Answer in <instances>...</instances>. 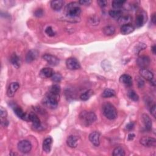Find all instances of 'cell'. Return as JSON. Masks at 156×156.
<instances>
[{
  "mask_svg": "<svg viewBox=\"0 0 156 156\" xmlns=\"http://www.w3.org/2000/svg\"><path fill=\"white\" fill-rule=\"evenodd\" d=\"M66 15L71 18L78 17L81 12V9L79 7V4L76 2H72L67 4L65 8Z\"/></svg>",
  "mask_w": 156,
  "mask_h": 156,
  "instance_id": "1",
  "label": "cell"
},
{
  "mask_svg": "<svg viewBox=\"0 0 156 156\" xmlns=\"http://www.w3.org/2000/svg\"><path fill=\"white\" fill-rule=\"evenodd\" d=\"M60 95L48 92L43 99V104L48 108L54 109L57 107Z\"/></svg>",
  "mask_w": 156,
  "mask_h": 156,
  "instance_id": "2",
  "label": "cell"
},
{
  "mask_svg": "<svg viewBox=\"0 0 156 156\" xmlns=\"http://www.w3.org/2000/svg\"><path fill=\"white\" fill-rule=\"evenodd\" d=\"M79 119L84 126H88L96 120V115L93 112L83 111L79 115Z\"/></svg>",
  "mask_w": 156,
  "mask_h": 156,
  "instance_id": "3",
  "label": "cell"
},
{
  "mask_svg": "<svg viewBox=\"0 0 156 156\" xmlns=\"http://www.w3.org/2000/svg\"><path fill=\"white\" fill-rule=\"evenodd\" d=\"M102 112L104 115L110 120L115 119L117 117V111L113 105L110 102H106L103 105Z\"/></svg>",
  "mask_w": 156,
  "mask_h": 156,
  "instance_id": "4",
  "label": "cell"
},
{
  "mask_svg": "<svg viewBox=\"0 0 156 156\" xmlns=\"http://www.w3.org/2000/svg\"><path fill=\"white\" fill-rule=\"evenodd\" d=\"M17 147L18 151L20 152L26 154L30 151L32 149V144L29 141L27 140H23L18 142Z\"/></svg>",
  "mask_w": 156,
  "mask_h": 156,
  "instance_id": "5",
  "label": "cell"
},
{
  "mask_svg": "<svg viewBox=\"0 0 156 156\" xmlns=\"http://www.w3.org/2000/svg\"><path fill=\"white\" fill-rule=\"evenodd\" d=\"M29 121L32 122V127L35 130H40L41 128L42 127L40 120L38 116L34 112H31L28 115Z\"/></svg>",
  "mask_w": 156,
  "mask_h": 156,
  "instance_id": "6",
  "label": "cell"
},
{
  "mask_svg": "<svg viewBox=\"0 0 156 156\" xmlns=\"http://www.w3.org/2000/svg\"><path fill=\"white\" fill-rule=\"evenodd\" d=\"M66 65L68 69L71 70H76L80 68L79 62L74 57L68 58L66 60Z\"/></svg>",
  "mask_w": 156,
  "mask_h": 156,
  "instance_id": "7",
  "label": "cell"
},
{
  "mask_svg": "<svg viewBox=\"0 0 156 156\" xmlns=\"http://www.w3.org/2000/svg\"><path fill=\"white\" fill-rule=\"evenodd\" d=\"M140 143L145 147H155L156 140L153 137L143 136L140 140Z\"/></svg>",
  "mask_w": 156,
  "mask_h": 156,
  "instance_id": "8",
  "label": "cell"
},
{
  "mask_svg": "<svg viewBox=\"0 0 156 156\" xmlns=\"http://www.w3.org/2000/svg\"><path fill=\"white\" fill-rule=\"evenodd\" d=\"M12 107L13 109V111L15 112V113L16 114V115L21 118L23 120H25V121H29V118H28V115H27L23 110L22 108L19 107L18 105H16V104H13V105H12Z\"/></svg>",
  "mask_w": 156,
  "mask_h": 156,
  "instance_id": "9",
  "label": "cell"
},
{
  "mask_svg": "<svg viewBox=\"0 0 156 156\" xmlns=\"http://www.w3.org/2000/svg\"><path fill=\"white\" fill-rule=\"evenodd\" d=\"M42 57L49 65L51 66H57L59 63V59L55 55L46 54L43 55Z\"/></svg>",
  "mask_w": 156,
  "mask_h": 156,
  "instance_id": "10",
  "label": "cell"
},
{
  "mask_svg": "<svg viewBox=\"0 0 156 156\" xmlns=\"http://www.w3.org/2000/svg\"><path fill=\"white\" fill-rule=\"evenodd\" d=\"M150 63V58L146 55L140 56L136 59V64L141 68H146Z\"/></svg>",
  "mask_w": 156,
  "mask_h": 156,
  "instance_id": "11",
  "label": "cell"
},
{
  "mask_svg": "<svg viewBox=\"0 0 156 156\" xmlns=\"http://www.w3.org/2000/svg\"><path fill=\"white\" fill-rule=\"evenodd\" d=\"M20 87V85L18 82H12L8 87L7 90V95L9 98L13 97L16 91L18 90Z\"/></svg>",
  "mask_w": 156,
  "mask_h": 156,
  "instance_id": "12",
  "label": "cell"
},
{
  "mask_svg": "<svg viewBox=\"0 0 156 156\" xmlns=\"http://www.w3.org/2000/svg\"><path fill=\"white\" fill-rule=\"evenodd\" d=\"M38 51L37 49H30L29 51L26 55V62L27 63H30L37 59L38 56Z\"/></svg>",
  "mask_w": 156,
  "mask_h": 156,
  "instance_id": "13",
  "label": "cell"
},
{
  "mask_svg": "<svg viewBox=\"0 0 156 156\" xmlns=\"http://www.w3.org/2000/svg\"><path fill=\"white\" fill-rule=\"evenodd\" d=\"M140 74L143 78L151 82L154 79L153 73L147 68H141L140 70Z\"/></svg>",
  "mask_w": 156,
  "mask_h": 156,
  "instance_id": "14",
  "label": "cell"
},
{
  "mask_svg": "<svg viewBox=\"0 0 156 156\" xmlns=\"http://www.w3.org/2000/svg\"><path fill=\"white\" fill-rule=\"evenodd\" d=\"M100 134L98 132H93L89 135V140L95 146H98L100 144Z\"/></svg>",
  "mask_w": 156,
  "mask_h": 156,
  "instance_id": "15",
  "label": "cell"
},
{
  "mask_svg": "<svg viewBox=\"0 0 156 156\" xmlns=\"http://www.w3.org/2000/svg\"><path fill=\"white\" fill-rule=\"evenodd\" d=\"M146 19V16L144 13L142 12H139L136 16V19H135V24L137 27H140L142 26L144 23H145Z\"/></svg>",
  "mask_w": 156,
  "mask_h": 156,
  "instance_id": "16",
  "label": "cell"
},
{
  "mask_svg": "<svg viewBox=\"0 0 156 156\" xmlns=\"http://www.w3.org/2000/svg\"><path fill=\"white\" fill-rule=\"evenodd\" d=\"M52 143V139L49 136L46 138L43 142V150L44 152L48 154L51 150V146Z\"/></svg>",
  "mask_w": 156,
  "mask_h": 156,
  "instance_id": "17",
  "label": "cell"
},
{
  "mask_svg": "<svg viewBox=\"0 0 156 156\" xmlns=\"http://www.w3.org/2000/svg\"><path fill=\"white\" fill-rule=\"evenodd\" d=\"M53 74H54L53 70L49 67H45L42 68L39 73V75L41 78L51 77Z\"/></svg>",
  "mask_w": 156,
  "mask_h": 156,
  "instance_id": "18",
  "label": "cell"
},
{
  "mask_svg": "<svg viewBox=\"0 0 156 156\" xmlns=\"http://www.w3.org/2000/svg\"><path fill=\"white\" fill-rule=\"evenodd\" d=\"M120 82L127 87H130L132 85V77L127 74H122L119 78Z\"/></svg>",
  "mask_w": 156,
  "mask_h": 156,
  "instance_id": "19",
  "label": "cell"
},
{
  "mask_svg": "<svg viewBox=\"0 0 156 156\" xmlns=\"http://www.w3.org/2000/svg\"><path fill=\"white\" fill-rule=\"evenodd\" d=\"M78 143V137L74 135H70L68 137L66 140V144L67 145L71 147L75 148L77 146Z\"/></svg>",
  "mask_w": 156,
  "mask_h": 156,
  "instance_id": "20",
  "label": "cell"
},
{
  "mask_svg": "<svg viewBox=\"0 0 156 156\" xmlns=\"http://www.w3.org/2000/svg\"><path fill=\"white\" fill-rule=\"evenodd\" d=\"M0 116H1V124L3 127L7 126L9 122L6 118L7 117V111L2 107L0 108Z\"/></svg>",
  "mask_w": 156,
  "mask_h": 156,
  "instance_id": "21",
  "label": "cell"
},
{
  "mask_svg": "<svg viewBox=\"0 0 156 156\" xmlns=\"http://www.w3.org/2000/svg\"><path fill=\"white\" fill-rule=\"evenodd\" d=\"M142 120L143 124L145 126V128L147 130H151L152 129V121L150 117L147 114H143L142 115Z\"/></svg>",
  "mask_w": 156,
  "mask_h": 156,
  "instance_id": "22",
  "label": "cell"
},
{
  "mask_svg": "<svg viewBox=\"0 0 156 156\" xmlns=\"http://www.w3.org/2000/svg\"><path fill=\"white\" fill-rule=\"evenodd\" d=\"M134 30V27L131 24H127L121 27V33L123 35H127Z\"/></svg>",
  "mask_w": 156,
  "mask_h": 156,
  "instance_id": "23",
  "label": "cell"
},
{
  "mask_svg": "<svg viewBox=\"0 0 156 156\" xmlns=\"http://www.w3.org/2000/svg\"><path fill=\"white\" fill-rule=\"evenodd\" d=\"M64 4V1L62 0L52 1L51 2V7L55 11L60 10Z\"/></svg>",
  "mask_w": 156,
  "mask_h": 156,
  "instance_id": "24",
  "label": "cell"
},
{
  "mask_svg": "<svg viewBox=\"0 0 156 156\" xmlns=\"http://www.w3.org/2000/svg\"><path fill=\"white\" fill-rule=\"evenodd\" d=\"M10 61L14 67H15L16 68H20L21 64L20 58L15 53L12 54V55L10 56Z\"/></svg>",
  "mask_w": 156,
  "mask_h": 156,
  "instance_id": "25",
  "label": "cell"
},
{
  "mask_svg": "<svg viewBox=\"0 0 156 156\" xmlns=\"http://www.w3.org/2000/svg\"><path fill=\"white\" fill-rule=\"evenodd\" d=\"M131 21H132V18L129 15L121 16L118 18V23L121 26L130 24Z\"/></svg>",
  "mask_w": 156,
  "mask_h": 156,
  "instance_id": "26",
  "label": "cell"
},
{
  "mask_svg": "<svg viewBox=\"0 0 156 156\" xmlns=\"http://www.w3.org/2000/svg\"><path fill=\"white\" fill-rule=\"evenodd\" d=\"M115 96V91L113 90L110 89V88H106L105 90H104L102 94V98H111Z\"/></svg>",
  "mask_w": 156,
  "mask_h": 156,
  "instance_id": "27",
  "label": "cell"
},
{
  "mask_svg": "<svg viewBox=\"0 0 156 156\" xmlns=\"http://www.w3.org/2000/svg\"><path fill=\"white\" fill-rule=\"evenodd\" d=\"M115 32V29L113 26H107L103 28V33L107 36H110L114 34Z\"/></svg>",
  "mask_w": 156,
  "mask_h": 156,
  "instance_id": "28",
  "label": "cell"
},
{
  "mask_svg": "<svg viewBox=\"0 0 156 156\" xmlns=\"http://www.w3.org/2000/svg\"><path fill=\"white\" fill-rule=\"evenodd\" d=\"M93 94V91L92 90H88L87 91H86L85 92H84L83 93H82L80 96V98L82 101H87L88 100L92 95Z\"/></svg>",
  "mask_w": 156,
  "mask_h": 156,
  "instance_id": "29",
  "label": "cell"
},
{
  "mask_svg": "<svg viewBox=\"0 0 156 156\" xmlns=\"http://www.w3.org/2000/svg\"><path fill=\"white\" fill-rule=\"evenodd\" d=\"M49 92L55 94H57V95H60V87L57 84H54L52 85V86H51L49 88Z\"/></svg>",
  "mask_w": 156,
  "mask_h": 156,
  "instance_id": "30",
  "label": "cell"
},
{
  "mask_svg": "<svg viewBox=\"0 0 156 156\" xmlns=\"http://www.w3.org/2000/svg\"><path fill=\"white\" fill-rule=\"evenodd\" d=\"M126 1H120V0H115V1H112V7L116 9V10H118L119 9H121L123 4L126 2Z\"/></svg>",
  "mask_w": 156,
  "mask_h": 156,
  "instance_id": "31",
  "label": "cell"
},
{
  "mask_svg": "<svg viewBox=\"0 0 156 156\" xmlns=\"http://www.w3.org/2000/svg\"><path fill=\"white\" fill-rule=\"evenodd\" d=\"M108 14L111 17L118 19L122 16V12L119 10H112L108 12Z\"/></svg>",
  "mask_w": 156,
  "mask_h": 156,
  "instance_id": "32",
  "label": "cell"
},
{
  "mask_svg": "<svg viewBox=\"0 0 156 156\" xmlns=\"http://www.w3.org/2000/svg\"><path fill=\"white\" fill-rule=\"evenodd\" d=\"M127 96L131 100L133 101H137L139 99V96L136 92L133 90H129L127 92Z\"/></svg>",
  "mask_w": 156,
  "mask_h": 156,
  "instance_id": "33",
  "label": "cell"
},
{
  "mask_svg": "<svg viewBox=\"0 0 156 156\" xmlns=\"http://www.w3.org/2000/svg\"><path fill=\"white\" fill-rule=\"evenodd\" d=\"M112 155L113 156H124L125 152L121 147H116L113 150Z\"/></svg>",
  "mask_w": 156,
  "mask_h": 156,
  "instance_id": "34",
  "label": "cell"
},
{
  "mask_svg": "<svg viewBox=\"0 0 156 156\" xmlns=\"http://www.w3.org/2000/svg\"><path fill=\"white\" fill-rule=\"evenodd\" d=\"M146 47V44L144 43H139L138 44H137L135 48V53L136 54L138 53H139L141 50L144 49Z\"/></svg>",
  "mask_w": 156,
  "mask_h": 156,
  "instance_id": "35",
  "label": "cell"
},
{
  "mask_svg": "<svg viewBox=\"0 0 156 156\" xmlns=\"http://www.w3.org/2000/svg\"><path fill=\"white\" fill-rule=\"evenodd\" d=\"M51 78L52 81L55 82H60L62 79V76L59 73H54Z\"/></svg>",
  "mask_w": 156,
  "mask_h": 156,
  "instance_id": "36",
  "label": "cell"
},
{
  "mask_svg": "<svg viewBox=\"0 0 156 156\" xmlns=\"http://www.w3.org/2000/svg\"><path fill=\"white\" fill-rule=\"evenodd\" d=\"M45 32H46V34L48 36H49V37H53V36H54L55 34V32L53 30L51 26H48V27H47L46 28V29H45Z\"/></svg>",
  "mask_w": 156,
  "mask_h": 156,
  "instance_id": "37",
  "label": "cell"
},
{
  "mask_svg": "<svg viewBox=\"0 0 156 156\" xmlns=\"http://www.w3.org/2000/svg\"><path fill=\"white\" fill-rule=\"evenodd\" d=\"M43 15H44V12H43V9H37L34 12V15L37 17H41V16H43Z\"/></svg>",
  "mask_w": 156,
  "mask_h": 156,
  "instance_id": "38",
  "label": "cell"
},
{
  "mask_svg": "<svg viewBox=\"0 0 156 156\" xmlns=\"http://www.w3.org/2000/svg\"><path fill=\"white\" fill-rule=\"evenodd\" d=\"M136 80L137 82V84H138V86L141 88V87H143L144 84V80L140 77H136Z\"/></svg>",
  "mask_w": 156,
  "mask_h": 156,
  "instance_id": "39",
  "label": "cell"
},
{
  "mask_svg": "<svg viewBox=\"0 0 156 156\" xmlns=\"http://www.w3.org/2000/svg\"><path fill=\"white\" fill-rule=\"evenodd\" d=\"M97 3L99 5V7L101 8H104L106 7L107 5V1L105 0H99L97 1Z\"/></svg>",
  "mask_w": 156,
  "mask_h": 156,
  "instance_id": "40",
  "label": "cell"
},
{
  "mask_svg": "<svg viewBox=\"0 0 156 156\" xmlns=\"http://www.w3.org/2000/svg\"><path fill=\"white\" fill-rule=\"evenodd\" d=\"M91 2V1L90 0H80L79 1H78V3L80 5H88L89 4H90Z\"/></svg>",
  "mask_w": 156,
  "mask_h": 156,
  "instance_id": "41",
  "label": "cell"
},
{
  "mask_svg": "<svg viewBox=\"0 0 156 156\" xmlns=\"http://www.w3.org/2000/svg\"><path fill=\"white\" fill-rule=\"evenodd\" d=\"M134 126H135L134 122H129V123H128V124H127V126H126V129H127L128 130H132V129H133Z\"/></svg>",
  "mask_w": 156,
  "mask_h": 156,
  "instance_id": "42",
  "label": "cell"
},
{
  "mask_svg": "<svg viewBox=\"0 0 156 156\" xmlns=\"http://www.w3.org/2000/svg\"><path fill=\"white\" fill-rule=\"evenodd\" d=\"M150 112H151V115L154 117L155 118V105L154 104L153 105L151 106V109H150Z\"/></svg>",
  "mask_w": 156,
  "mask_h": 156,
  "instance_id": "43",
  "label": "cell"
},
{
  "mask_svg": "<svg viewBox=\"0 0 156 156\" xmlns=\"http://www.w3.org/2000/svg\"><path fill=\"white\" fill-rule=\"evenodd\" d=\"M135 134L133 133H129L128 135V140H132L135 138Z\"/></svg>",
  "mask_w": 156,
  "mask_h": 156,
  "instance_id": "44",
  "label": "cell"
},
{
  "mask_svg": "<svg viewBox=\"0 0 156 156\" xmlns=\"http://www.w3.org/2000/svg\"><path fill=\"white\" fill-rule=\"evenodd\" d=\"M151 21L152 22L155 24V21H156V17H155V14L154 13L152 18H151Z\"/></svg>",
  "mask_w": 156,
  "mask_h": 156,
  "instance_id": "45",
  "label": "cell"
},
{
  "mask_svg": "<svg viewBox=\"0 0 156 156\" xmlns=\"http://www.w3.org/2000/svg\"><path fill=\"white\" fill-rule=\"evenodd\" d=\"M155 48H156L155 45H153V46H152V48H151L152 52H153V54H155V49H156Z\"/></svg>",
  "mask_w": 156,
  "mask_h": 156,
  "instance_id": "46",
  "label": "cell"
}]
</instances>
